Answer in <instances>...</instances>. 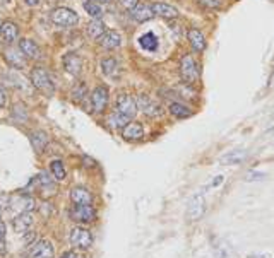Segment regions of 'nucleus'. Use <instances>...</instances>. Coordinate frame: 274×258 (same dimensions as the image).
Returning <instances> with one entry per match:
<instances>
[{"instance_id": "nucleus-17", "label": "nucleus", "mask_w": 274, "mask_h": 258, "mask_svg": "<svg viewBox=\"0 0 274 258\" xmlns=\"http://www.w3.org/2000/svg\"><path fill=\"white\" fill-rule=\"evenodd\" d=\"M55 250H53L52 243L47 240L38 241L31 250V258H53Z\"/></svg>"}, {"instance_id": "nucleus-30", "label": "nucleus", "mask_w": 274, "mask_h": 258, "mask_svg": "<svg viewBox=\"0 0 274 258\" xmlns=\"http://www.w3.org/2000/svg\"><path fill=\"white\" fill-rule=\"evenodd\" d=\"M50 171H52V176L57 179V182H63L67 176V171H65V168H63V163L62 161H52L50 163Z\"/></svg>"}, {"instance_id": "nucleus-20", "label": "nucleus", "mask_w": 274, "mask_h": 258, "mask_svg": "<svg viewBox=\"0 0 274 258\" xmlns=\"http://www.w3.org/2000/svg\"><path fill=\"white\" fill-rule=\"evenodd\" d=\"M71 200L74 205H91L93 203V195L87 192L86 188L77 187L71 192Z\"/></svg>"}, {"instance_id": "nucleus-39", "label": "nucleus", "mask_w": 274, "mask_h": 258, "mask_svg": "<svg viewBox=\"0 0 274 258\" xmlns=\"http://www.w3.org/2000/svg\"><path fill=\"white\" fill-rule=\"evenodd\" d=\"M60 258H81V256L77 255V253H74V251H65Z\"/></svg>"}, {"instance_id": "nucleus-24", "label": "nucleus", "mask_w": 274, "mask_h": 258, "mask_svg": "<svg viewBox=\"0 0 274 258\" xmlns=\"http://www.w3.org/2000/svg\"><path fill=\"white\" fill-rule=\"evenodd\" d=\"M86 31H87V36H89L91 40H100V38L105 35L108 29H106L105 22H103L101 19H93V21L87 24Z\"/></svg>"}, {"instance_id": "nucleus-23", "label": "nucleus", "mask_w": 274, "mask_h": 258, "mask_svg": "<svg viewBox=\"0 0 274 258\" xmlns=\"http://www.w3.org/2000/svg\"><path fill=\"white\" fill-rule=\"evenodd\" d=\"M247 150H230L224 156L219 158V163L224 164V166H233V164H240L247 159Z\"/></svg>"}, {"instance_id": "nucleus-41", "label": "nucleus", "mask_w": 274, "mask_h": 258, "mask_svg": "<svg viewBox=\"0 0 274 258\" xmlns=\"http://www.w3.org/2000/svg\"><path fill=\"white\" fill-rule=\"evenodd\" d=\"M6 105V92H4V89L0 87V108Z\"/></svg>"}, {"instance_id": "nucleus-45", "label": "nucleus", "mask_w": 274, "mask_h": 258, "mask_svg": "<svg viewBox=\"0 0 274 258\" xmlns=\"http://www.w3.org/2000/svg\"><path fill=\"white\" fill-rule=\"evenodd\" d=\"M0 214H2V205H0Z\"/></svg>"}, {"instance_id": "nucleus-38", "label": "nucleus", "mask_w": 274, "mask_h": 258, "mask_svg": "<svg viewBox=\"0 0 274 258\" xmlns=\"http://www.w3.org/2000/svg\"><path fill=\"white\" fill-rule=\"evenodd\" d=\"M33 240H34V233L33 231L29 233V236L26 235V233H24V243H26V245H31Z\"/></svg>"}, {"instance_id": "nucleus-27", "label": "nucleus", "mask_w": 274, "mask_h": 258, "mask_svg": "<svg viewBox=\"0 0 274 258\" xmlns=\"http://www.w3.org/2000/svg\"><path fill=\"white\" fill-rule=\"evenodd\" d=\"M170 113L173 115L175 118L184 120V118H189V116L192 115V110H190L187 105L175 101V103H171V105H170Z\"/></svg>"}, {"instance_id": "nucleus-9", "label": "nucleus", "mask_w": 274, "mask_h": 258, "mask_svg": "<svg viewBox=\"0 0 274 258\" xmlns=\"http://www.w3.org/2000/svg\"><path fill=\"white\" fill-rule=\"evenodd\" d=\"M34 209V200L29 195H24V193H16L11 198V211L19 216V214L24 212H31Z\"/></svg>"}, {"instance_id": "nucleus-1", "label": "nucleus", "mask_w": 274, "mask_h": 258, "mask_svg": "<svg viewBox=\"0 0 274 258\" xmlns=\"http://www.w3.org/2000/svg\"><path fill=\"white\" fill-rule=\"evenodd\" d=\"M29 82H31L34 89L45 92L47 96H52L53 91H55V82H53L52 75L48 74L45 67H34V69H31V72H29Z\"/></svg>"}, {"instance_id": "nucleus-7", "label": "nucleus", "mask_w": 274, "mask_h": 258, "mask_svg": "<svg viewBox=\"0 0 274 258\" xmlns=\"http://www.w3.org/2000/svg\"><path fill=\"white\" fill-rule=\"evenodd\" d=\"M71 243L72 246L79 248V250H87L93 245V235L86 227H74L71 231Z\"/></svg>"}, {"instance_id": "nucleus-31", "label": "nucleus", "mask_w": 274, "mask_h": 258, "mask_svg": "<svg viewBox=\"0 0 274 258\" xmlns=\"http://www.w3.org/2000/svg\"><path fill=\"white\" fill-rule=\"evenodd\" d=\"M130 120H127L124 115H120V113H115L110 116V120H108V123H110V126H113V128H124V126L129 123Z\"/></svg>"}, {"instance_id": "nucleus-33", "label": "nucleus", "mask_w": 274, "mask_h": 258, "mask_svg": "<svg viewBox=\"0 0 274 258\" xmlns=\"http://www.w3.org/2000/svg\"><path fill=\"white\" fill-rule=\"evenodd\" d=\"M72 96H74V99L76 101H81V99H84V96H86V86L84 84H79L74 89V92H72Z\"/></svg>"}, {"instance_id": "nucleus-2", "label": "nucleus", "mask_w": 274, "mask_h": 258, "mask_svg": "<svg viewBox=\"0 0 274 258\" xmlns=\"http://www.w3.org/2000/svg\"><path fill=\"white\" fill-rule=\"evenodd\" d=\"M50 19L53 24L60 28H72L79 22V16L68 7H57L53 9L52 14H50Z\"/></svg>"}, {"instance_id": "nucleus-26", "label": "nucleus", "mask_w": 274, "mask_h": 258, "mask_svg": "<svg viewBox=\"0 0 274 258\" xmlns=\"http://www.w3.org/2000/svg\"><path fill=\"white\" fill-rule=\"evenodd\" d=\"M29 142H31L33 149L36 150V152H43L45 147L48 145V137L45 132H41V130H36V132H33L29 135Z\"/></svg>"}, {"instance_id": "nucleus-44", "label": "nucleus", "mask_w": 274, "mask_h": 258, "mask_svg": "<svg viewBox=\"0 0 274 258\" xmlns=\"http://www.w3.org/2000/svg\"><path fill=\"white\" fill-rule=\"evenodd\" d=\"M0 2H4V4H7V2H9V0H0Z\"/></svg>"}, {"instance_id": "nucleus-19", "label": "nucleus", "mask_w": 274, "mask_h": 258, "mask_svg": "<svg viewBox=\"0 0 274 258\" xmlns=\"http://www.w3.org/2000/svg\"><path fill=\"white\" fill-rule=\"evenodd\" d=\"M153 9H154V14L163 19H177L180 16L178 9L170 6V4H165V2H156L153 4Z\"/></svg>"}, {"instance_id": "nucleus-43", "label": "nucleus", "mask_w": 274, "mask_h": 258, "mask_svg": "<svg viewBox=\"0 0 274 258\" xmlns=\"http://www.w3.org/2000/svg\"><path fill=\"white\" fill-rule=\"evenodd\" d=\"M98 2H100V4H101V2H103V4H110L111 0H98Z\"/></svg>"}, {"instance_id": "nucleus-29", "label": "nucleus", "mask_w": 274, "mask_h": 258, "mask_svg": "<svg viewBox=\"0 0 274 258\" xmlns=\"http://www.w3.org/2000/svg\"><path fill=\"white\" fill-rule=\"evenodd\" d=\"M84 11L86 14H89V16L93 19H101L103 16V7H101V4L98 2V0H84Z\"/></svg>"}, {"instance_id": "nucleus-46", "label": "nucleus", "mask_w": 274, "mask_h": 258, "mask_svg": "<svg viewBox=\"0 0 274 258\" xmlns=\"http://www.w3.org/2000/svg\"><path fill=\"white\" fill-rule=\"evenodd\" d=\"M0 26H2V21H0Z\"/></svg>"}, {"instance_id": "nucleus-34", "label": "nucleus", "mask_w": 274, "mask_h": 258, "mask_svg": "<svg viewBox=\"0 0 274 258\" xmlns=\"http://www.w3.org/2000/svg\"><path fill=\"white\" fill-rule=\"evenodd\" d=\"M119 4L127 11H132V9H135L139 6V0H119Z\"/></svg>"}, {"instance_id": "nucleus-21", "label": "nucleus", "mask_w": 274, "mask_h": 258, "mask_svg": "<svg viewBox=\"0 0 274 258\" xmlns=\"http://www.w3.org/2000/svg\"><path fill=\"white\" fill-rule=\"evenodd\" d=\"M12 226H14V231L21 233V235L28 233L29 227L33 226V214L31 212L19 214V216H16V219L12 221Z\"/></svg>"}, {"instance_id": "nucleus-37", "label": "nucleus", "mask_w": 274, "mask_h": 258, "mask_svg": "<svg viewBox=\"0 0 274 258\" xmlns=\"http://www.w3.org/2000/svg\"><path fill=\"white\" fill-rule=\"evenodd\" d=\"M223 182H224V176H223V174H218V176H214L213 182L208 185V188H216V187H219V185H221Z\"/></svg>"}, {"instance_id": "nucleus-12", "label": "nucleus", "mask_w": 274, "mask_h": 258, "mask_svg": "<svg viewBox=\"0 0 274 258\" xmlns=\"http://www.w3.org/2000/svg\"><path fill=\"white\" fill-rule=\"evenodd\" d=\"M71 217L76 222L87 224L96 219V211L93 205H74V209L71 211Z\"/></svg>"}, {"instance_id": "nucleus-8", "label": "nucleus", "mask_w": 274, "mask_h": 258, "mask_svg": "<svg viewBox=\"0 0 274 258\" xmlns=\"http://www.w3.org/2000/svg\"><path fill=\"white\" fill-rule=\"evenodd\" d=\"M62 63H63V69H65V72L68 75H72V77L81 75L82 65H84V63H82V58L74 51L65 53L63 58H62Z\"/></svg>"}, {"instance_id": "nucleus-42", "label": "nucleus", "mask_w": 274, "mask_h": 258, "mask_svg": "<svg viewBox=\"0 0 274 258\" xmlns=\"http://www.w3.org/2000/svg\"><path fill=\"white\" fill-rule=\"evenodd\" d=\"M271 128H274V113L271 118H269V125H267V130H271Z\"/></svg>"}, {"instance_id": "nucleus-40", "label": "nucleus", "mask_w": 274, "mask_h": 258, "mask_svg": "<svg viewBox=\"0 0 274 258\" xmlns=\"http://www.w3.org/2000/svg\"><path fill=\"white\" fill-rule=\"evenodd\" d=\"M24 4H26L28 7H36L38 4H40V0H24Z\"/></svg>"}, {"instance_id": "nucleus-4", "label": "nucleus", "mask_w": 274, "mask_h": 258, "mask_svg": "<svg viewBox=\"0 0 274 258\" xmlns=\"http://www.w3.org/2000/svg\"><path fill=\"white\" fill-rule=\"evenodd\" d=\"M206 209H208V202H206L204 193H195L187 205V219L189 221H200L206 214Z\"/></svg>"}, {"instance_id": "nucleus-13", "label": "nucleus", "mask_w": 274, "mask_h": 258, "mask_svg": "<svg viewBox=\"0 0 274 258\" xmlns=\"http://www.w3.org/2000/svg\"><path fill=\"white\" fill-rule=\"evenodd\" d=\"M19 50L22 51V55L28 58V60H40L41 58V48L38 46L36 41L33 40H21L19 41Z\"/></svg>"}, {"instance_id": "nucleus-15", "label": "nucleus", "mask_w": 274, "mask_h": 258, "mask_svg": "<svg viewBox=\"0 0 274 258\" xmlns=\"http://www.w3.org/2000/svg\"><path fill=\"white\" fill-rule=\"evenodd\" d=\"M132 14V19L137 22H146V21H149V19H153L156 14H154V9L153 6H148V4H139L135 9H132L130 11Z\"/></svg>"}, {"instance_id": "nucleus-22", "label": "nucleus", "mask_w": 274, "mask_h": 258, "mask_svg": "<svg viewBox=\"0 0 274 258\" xmlns=\"http://www.w3.org/2000/svg\"><path fill=\"white\" fill-rule=\"evenodd\" d=\"M187 40L190 43V46H192L195 51H204L206 50V38L199 29L190 28L187 31Z\"/></svg>"}, {"instance_id": "nucleus-35", "label": "nucleus", "mask_w": 274, "mask_h": 258, "mask_svg": "<svg viewBox=\"0 0 274 258\" xmlns=\"http://www.w3.org/2000/svg\"><path fill=\"white\" fill-rule=\"evenodd\" d=\"M264 178H266V174H264V173L250 171V173H247L245 182H259V179H264Z\"/></svg>"}, {"instance_id": "nucleus-28", "label": "nucleus", "mask_w": 274, "mask_h": 258, "mask_svg": "<svg viewBox=\"0 0 274 258\" xmlns=\"http://www.w3.org/2000/svg\"><path fill=\"white\" fill-rule=\"evenodd\" d=\"M139 45L146 51H156L159 43H158V38H156L153 33H146V35L139 38Z\"/></svg>"}, {"instance_id": "nucleus-36", "label": "nucleus", "mask_w": 274, "mask_h": 258, "mask_svg": "<svg viewBox=\"0 0 274 258\" xmlns=\"http://www.w3.org/2000/svg\"><path fill=\"white\" fill-rule=\"evenodd\" d=\"M200 4H204L209 9H219L223 6V0H200Z\"/></svg>"}, {"instance_id": "nucleus-18", "label": "nucleus", "mask_w": 274, "mask_h": 258, "mask_svg": "<svg viewBox=\"0 0 274 258\" xmlns=\"http://www.w3.org/2000/svg\"><path fill=\"white\" fill-rule=\"evenodd\" d=\"M100 45L105 48V50H115V48H119L122 45V36L119 35V31L110 29V31H106L105 35L100 38Z\"/></svg>"}, {"instance_id": "nucleus-6", "label": "nucleus", "mask_w": 274, "mask_h": 258, "mask_svg": "<svg viewBox=\"0 0 274 258\" xmlns=\"http://www.w3.org/2000/svg\"><path fill=\"white\" fill-rule=\"evenodd\" d=\"M137 101L132 98L129 94H120L119 98H117V113L124 115L127 120H132L134 116L137 115Z\"/></svg>"}, {"instance_id": "nucleus-3", "label": "nucleus", "mask_w": 274, "mask_h": 258, "mask_svg": "<svg viewBox=\"0 0 274 258\" xmlns=\"http://www.w3.org/2000/svg\"><path fill=\"white\" fill-rule=\"evenodd\" d=\"M137 108L143 111L146 116H149V118H159L165 113L163 106L148 94H139V98H137Z\"/></svg>"}, {"instance_id": "nucleus-14", "label": "nucleus", "mask_w": 274, "mask_h": 258, "mask_svg": "<svg viewBox=\"0 0 274 258\" xmlns=\"http://www.w3.org/2000/svg\"><path fill=\"white\" fill-rule=\"evenodd\" d=\"M122 137H124V140H129V142L141 140L144 137L143 125L137 123V121H130V123H127L124 128H122Z\"/></svg>"}, {"instance_id": "nucleus-11", "label": "nucleus", "mask_w": 274, "mask_h": 258, "mask_svg": "<svg viewBox=\"0 0 274 258\" xmlns=\"http://www.w3.org/2000/svg\"><path fill=\"white\" fill-rule=\"evenodd\" d=\"M19 38V26L14 21H2L0 26V41L4 45H14Z\"/></svg>"}, {"instance_id": "nucleus-5", "label": "nucleus", "mask_w": 274, "mask_h": 258, "mask_svg": "<svg viewBox=\"0 0 274 258\" xmlns=\"http://www.w3.org/2000/svg\"><path fill=\"white\" fill-rule=\"evenodd\" d=\"M180 75L185 84L192 86L194 82H197L199 79V70H197V63L190 55H185L180 62Z\"/></svg>"}, {"instance_id": "nucleus-10", "label": "nucleus", "mask_w": 274, "mask_h": 258, "mask_svg": "<svg viewBox=\"0 0 274 258\" xmlns=\"http://www.w3.org/2000/svg\"><path fill=\"white\" fill-rule=\"evenodd\" d=\"M108 89L105 86H98L91 94V106L95 113H103L108 105Z\"/></svg>"}, {"instance_id": "nucleus-25", "label": "nucleus", "mask_w": 274, "mask_h": 258, "mask_svg": "<svg viewBox=\"0 0 274 258\" xmlns=\"http://www.w3.org/2000/svg\"><path fill=\"white\" fill-rule=\"evenodd\" d=\"M4 58L7 60V63L11 67H14V69H22L24 63H26V57L22 55L21 50H7L6 53H4Z\"/></svg>"}, {"instance_id": "nucleus-32", "label": "nucleus", "mask_w": 274, "mask_h": 258, "mask_svg": "<svg viewBox=\"0 0 274 258\" xmlns=\"http://www.w3.org/2000/svg\"><path fill=\"white\" fill-rule=\"evenodd\" d=\"M6 251V224L0 222V255Z\"/></svg>"}, {"instance_id": "nucleus-16", "label": "nucleus", "mask_w": 274, "mask_h": 258, "mask_svg": "<svg viewBox=\"0 0 274 258\" xmlns=\"http://www.w3.org/2000/svg\"><path fill=\"white\" fill-rule=\"evenodd\" d=\"M101 70H103V74L108 77V79H119L120 74H122L119 62H117L113 57L103 58V60H101Z\"/></svg>"}]
</instances>
